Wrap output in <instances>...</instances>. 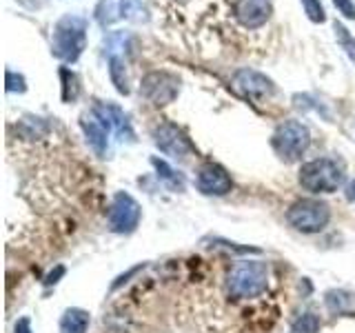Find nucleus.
Wrapping results in <instances>:
<instances>
[{
  "instance_id": "nucleus-1",
  "label": "nucleus",
  "mask_w": 355,
  "mask_h": 333,
  "mask_svg": "<svg viewBox=\"0 0 355 333\" xmlns=\"http://www.w3.org/2000/svg\"><path fill=\"white\" fill-rule=\"evenodd\" d=\"M269 287V266L260 260L236 262L227 273V293L236 300L258 298Z\"/></svg>"
},
{
  "instance_id": "nucleus-2",
  "label": "nucleus",
  "mask_w": 355,
  "mask_h": 333,
  "mask_svg": "<svg viewBox=\"0 0 355 333\" xmlns=\"http://www.w3.org/2000/svg\"><path fill=\"white\" fill-rule=\"evenodd\" d=\"M87 42V20L80 16H62L53 27L51 53L64 62H76L80 58Z\"/></svg>"
},
{
  "instance_id": "nucleus-3",
  "label": "nucleus",
  "mask_w": 355,
  "mask_h": 333,
  "mask_svg": "<svg viewBox=\"0 0 355 333\" xmlns=\"http://www.w3.org/2000/svg\"><path fill=\"white\" fill-rule=\"evenodd\" d=\"M297 180L311 194H336L344 185V169L333 158H315L300 166Z\"/></svg>"
},
{
  "instance_id": "nucleus-4",
  "label": "nucleus",
  "mask_w": 355,
  "mask_h": 333,
  "mask_svg": "<svg viewBox=\"0 0 355 333\" xmlns=\"http://www.w3.org/2000/svg\"><path fill=\"white\" fill-rule=\"evenodd\" d=\"M273 151L280 155L284 162H295L306 153L311 144V131L304 122L300 120H284L275 127L271 136Z\"/></svg>"
},
{
  "instance_id": "nucleus-5",
  "label": "nucleus",
  "mask_w": 355,
  "mask_h": 333,
  "mask_svg": "<svg viewBox=\"0 0 355 333\" xmlns=\"http://www.w3.org/2000/svg\"><path fill=\"white\" fill-rule=\"evenodd\" d=\"M331 220V209L327 203L315 198L297 200L286 211V222L300 233H320Z\"/></svg>"
},
{
  "instance_id": "nucleus-6",
  "label": "nucleus",
  "mask_w": 355,
  "mask_h": 333,
  "mask_svg": "<svg viewBox=\"0 0 355 333\" xmlns=\"http://www.w3.org/2000/svg\"><path fill=\"white\" fill-rule=\"evenodd\" d=\"M180 94V78L171 71H151L142 78L140 96L153 107H166Z\"/></svg>"
},
{
  "instance_id": "nucleus-7",
  "label": "nucleus",
  "mask_w": 355,
  "mask_h": 333,
  "mask_svg": "<svg viewBox=\"0 0 355 333\" xmlns=\"http://www.w3.org/2000/svg\"><path fill=\"white\" fill-rule=\"evenodd\" d=\"M142 218V209L138 205V200L125 194L118 191L111 200L109 214H107V225L114 233H133L140 225Z\"/></svg>"
},
{
  "instance_id": "nucleus-8",
  "label": "nucleus",
  "mask_w": 355,
  "mask_h": 333,
  "mask_svg": "<svg viewBox=\"0 0 355 333\" xmlns=\"http://www.w3.org/2000/svg\"><path fill=\"white\" fill-rule=\"evenodd\" d=\"M153 142L164 155L178 158V160H184L196 151L193 142L189 140L187 133L178 125H173V122H162V125L155 127L153 129Z\"/></svg>"
},
{
  "instance_id": "nucleus-9",
  "label": "nucleus",
  "mask_w": 355,
  "mask_h": 333,
  "mask_svg": "<svg viewBox=\"0 0 355 333\" xmlns=\"http://www.w3.org/2000/svg\"><path fill=\"white\" fill-rule=\"evenodd\" d=\"M196 185H198V191L205 196H227L233 189V180L229 171L216 162H207L200 166Z\"/></svg>"
},
{
  "instance_id": "nucleus-10",
  "label": "nucleus",
  "mask_w": 355,
  "mask_h": 333,
  "mask_svg": "<svg viewBox=\"0 0 355 333\" xmlns=\"http://www.w3.org/2000/svg\"><path fill=\"white\" fill-rule=\"evenodd\" d=\"M238 92H242L249 100H264L275 92V85L271 78H266L264 74L255 69H240L233 76Z\"/></svg>"
},
{
  "instance_id": "nucleus-11",
  "label": "nucleus",
  "mask_w": 355,
  "mask_h": 333,
  "mask_svg": "<svg viewBox=\"0 0 355 333\" xmlns=\"http://www.w3.org/2000/svg\"><path fill=\"white\" fill-rule=\"evenodd\" d=\"M94 114L105 122V127L118 136V140H133V129H131V122L129 116L122 111L118 105H111V103H98L94 107Z\"/></svg>"
},
{
  "instance_id": "nucleus-12",
  "label": "nucleus",
  "mask_w": 355,
  "mask_h": 333,
  "mask_svg": "<svg viewBox=\"0 0 355 333\" xmlns=\"http://www.w3.org/2000/svg\"><path fill=\"white\" fill-rule=\"evenodd\" d=\"M233 11H236V20L247 29H258L271 18L269 0H238Z\"/></svg>"
},
{
  "instance_id": "nucleus-13",
  "label": "nucleus",
  "mask_w": 355,
  "mask_h": 333,
  "mask_svg": "<svg viewBox=\"0 0 355 333\" xmlns=\"http://www.w3.org/2000/svg\"><path fill=\"white\" fill-rule=\"evenodd\" d=\"M80 127L85 131V138L89 142V147H92L100 158H105V155L109 153V138H111V131L105 127V122L92 111V114H85L80 118Z\"/></svg>"
},
{
  "instance_id": "nucleus-14",
  "label": "nucleus",
  "mask_w": 355,
  "mask_h": 333,
  "mask_svg": "<svg viewBox=\"0 0 355 333\" xmlns=\"http://www.w3.org/2000/svg\"><path fill=\"white\" fill-rule=\"evenodd\" d=\"M324 305L333 316H355V293L344 291V289L327 291Z\"/></svg>"
},
{
  "instance_id": "nucleus-15",
  "label": "nucleus",
  "mask_w": 355,
  "mask_h": 333,
  "mask_svg": "<svg viewBox=\"0 0 355 333\" xmlns=\"http://www.w3.org/2000/svg\"><path fill=\"white\" fill-rule=\"evenodd\" d=\"M89 322H92L89 311L80 307H71V309H67L60 318V333H87Z\"/></svg>"
},
{
  "instance_id": "nucleus-16",
  "label": "nucleus",
  "mask_w": 355,
  "mask_h": 333,
  "mask_svg": "<svg viewBox=\"0 0 355 333\" xmlns=\"http://www.w3.org/2000/svg\"><path fill=\"white\" fill-rule=\"evenodd\" d=\"M151 164H153V169L155 173H158L160 180L171 189V191H184V187H187V180H184V176L173 169V166L166 162V160H160V158H151Z\"/></svg>"
},
{
  "instance_id": "nucleus-17",
  "label": "nucleus",
  "mask_w": 355,
  "mask_h": 333,
  "mask_svg": "<svg viewBox=\"0 0 355 333\" xmlns=\"http://www.w3.org/2000/svg\"><path fill=\"white\" fill-rule=\"evenodd\" d=\"M109 76H111V83L116 85L118 94H129V76H127V62L122 56L118 53H111L109 58Z\"/></svg>"
},
{
  "instance_id": "nucleus-18",
  "label": "nucleus",
  "mask_w": 355,
  "mask_h": 333,
  "mask_svg": "<svg viewBox=\"0 0 355 333\" xmlns=\"http://www.w3.org/2000/svg\"><path fill=\"white\" fill-rule=\"evenodd\" d=\"M60 78H62V100L64 103H73L78 94H80V78L71 69H67V67L60 69Z\"/></svg>"
},
{
  "instance_id": "nucleus-19",
  "label": "nucleus",
  "mask_w": 355,
  "mask_h": 333,
  "mask_svg": "<svg viewBox=\"0 0 355 333\" xmlns=\"http://www.w3.org/2000/svg\"><path fill=\"white\" fill-rule=\"evenodd\" d=\"M333 31H336V40L340 44V49L351 58V62L355 65V38L349 33V29L342 25V22H333Z\"/></svg>"
},
{
  "instance_id": "nucleus-20",
  "label": "nucleus",
  "mask_w": 355,
  "mask_h": 333,
  "mask_svg": "<svg viewBox=\"0 0 355 333\" xmlns=\"http://www.w3.org/2000/svg\"><path fill=\"white\" fill-rule=\"evenodd\" d=\"M320 329V318L315 314H302L293 325L288 333H318Z\"/></svg>"
},
{
  "instance_id": "nucleus-21",
  "label": "nucleus",
  "mask_w": 355,
  "mask_h": 333,
  "mask_svg": "<svg viewBox=\"0 0 355 333\" xmlns=\"http://www.w3.org/2000/svg\"><path fill=\"white\" fill-rule=\"evenodd\" d=\"M304 7V14L311 22H324L327 14H324V7H322L320 0H300Z\"/></svg>"
},
{
  "instance_id": "nucleus-22",
  "label": "nucleus",
  "mask_w": 355,
  "mask_h": 333,
  "mask_svg": "<svg viewBox=\"0 0 355 333\" xmlns=\"http://www.w3.org/2000/svg\"><path fill=\"white\" fill-rule=\"evenodd\" d=\"M27 89V83H25V78H22L20 74H14V71H7V92L9 94H14V92H18V94H22Z\"/></svg>"
},
{
  "instance_id": "nucleus-23",
  "label": "nucleus",
  "mask_w": 355,
  "mask_h": 333,
  "mask_svg": "<svg viewBox=\"0 0 355 333\" xmlns=\"http://www.w3.org/2000/svg\"><path fill=\"white\" fill-rule=\"evenodd\" d=\"M333 5L338 7V11L347 20H355V3L353 0H333Z\"/></svg>"
},
{
  "instance_id": "nucleus-24",
  "label": "nucleus",
  "mask_w": 355,
  "mask_h": 333,
  "mask_svg": "<svg viewBox=\"0 0 355 333\" xmlns=\"http://www.w3.org/2000/svg\"><path fill=\"white\" fill-rule=\"evenodd\" d=\"M14 333H33L31 331V320L29 318H20L14 327Z\"/></svg>"
},
{
  "instance_id": "nucleus-25",
  "label": "nucleus",
  "mask_w": 355,
  "mask_h": 333,
  "mask_svg": "<svg viewBox=\"0 0 355 333\" xmlns=\"http://www.w3.org/2000/svg\"><path fill=\"white\" fill-rule=\"evenodd\" d=\"M62 273H64V266H58V269H55V273H49V275H47V280H44V282H47V284H55V282H58L55 278L62 275Z\"/></svg>"
},
{
  "instance_id": "nucleus-26",
  "label": "nucleus",
  "mask_w": 355,
  "mask_h": 333,
  "mask_svg": "<svg viewBox=\"0 0 355 333\" xmlns=\"http://www.w3.org/2000/svg\"><path fill=\"white\" fill-rule=\"evenodd\" d=\"M347 198L351 200V203H355V180H351L347 185Z\"/></svg>"
}]
</instances>
